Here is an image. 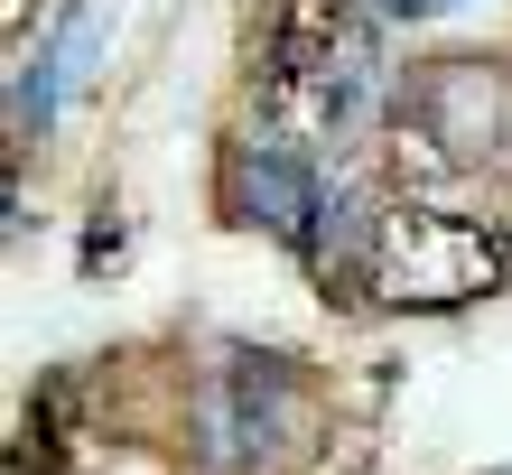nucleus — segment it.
I'll list each match as a JSON object with an SVG mask.
<instances>
[{
  "label": "nucleus",
  "instance_id": "obj_5",
  "mask_svg": "<svg viewBox=\"0 0 512 475\" xmlns=\"http://www.w3.org/2000/svg\"><path fill=\"white\" fill-rule=\"evenodd\" d=\"M317 196H326V159L298 150L289 131H243L224 159V205L261 233H280V243H308L317 224Z\"/></svg>",
  "mask_w": 512,
  "mask_h": 475
},
{
  "label": "nucleus",
  "instance_id": "obj_3",
  "mask_svg": "<svg viewBox=\"0 0 512 475\" xmlns=\"http://www.w3.org/2000/svg\"><path fill=\"white\" fill-rule=\"evenodd\" d=\"M503 280V243L475 215H447V205H382V243H373V299L391 308H466Z\"/></svg>",
  "mask_w": 512,
  "mask_h": 475
},
{
  "label": "nucleus",
  "instance_id": "obj_4",
  "mask_svg": "<svg viewBox=\"0 0 512 475\" xmlns=\"http://www.w3.org/2000/svg\"><path fill=\"white\" fill-rule=\"evenodd\" d=\"M410 122L447 168L503 159L512 150V66H494V56H438L410 84Z\"/></svg>",
  "mask_w": 512,
  "mask_h": 475
},
{
  "label": "nucleus",
  "instance_id": "obj_1",
  "mask_svg": "<svg viewBox=\"0 0 512 475\" xmlns=\"http://www.w3.org/2000/svg\"><path fill=\"white\" fill-rule=\"evenodd\" d=\"M391 103V56L373 0H289L261 75V131H289L298 150H345Z\"/></svg>",
  "mask_w": 512,
  "mask_h": 475
},
{
  "label": "nucleus",
  "instance_id": "obj_2",
  "mask_svg": "<svg viewBox=\"0 0 512 475\" xmlns=\"http://www.w3.org/2000/svg\"><path fill=\"white\" fill-rule=\"evenodd\" d=\"M196 466L205 475H270L308 448V373L289 364V354H261V345H224L215 364L196 373Z\"/></svg>",
  "mask_w": 512,
  "mask_h": 475
}]
</instances>
